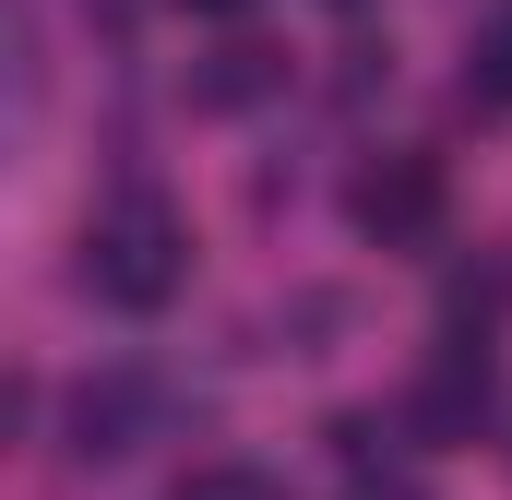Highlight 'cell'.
Wrapping results in <instances>:
<instances>
[{"mask_svg": "<svg viewBox=\"0 0 512 500\" xmlns=\"http://www.w3.org/2000/svg\"><path fill=\"white\" fill-rule=\"evenodd\" d=\"M84 286H96L108 310H167V298L191 286V227H179V203H167V191H120V203L84 227Z\"/></svg>", "mask_w": 512, "mask_h": 500, "instance_id": "6da1fadb", "label": "cell"}, {"mask_svg": "<svg viewBox=\"0 0 512 500\" xmlns=\"http://www.w3.org/2000/svg\"><path fill=\"white\" fill-rule=\"evenodd\" d=\"M346 215H358V239H382V250H429L441 239V155H370L346 179Z\"/></svg>", "mask_w": 512, "mask_h": 500, "instance_id": "7a4b0ae2", "label": "cell"}, {"mask_svg": "<svg viewBox=\"0 0 512 500\" xmlns=\"http://www.w3.org/2000/svg\"><path fill=\"white\" fill-rule=\"evenodd\" d=\"M477 417H489V346L453 334V346L417 370V393H405V429H417V441H477Z\"/></svg>", "mask_w": 512, "mask_h": 500, "instance_id": "3957f363", "label": "cell"}, {"mask_svg": "<svg viewBox=\"0 0 512 500\" xmlns=\"http://www.w3.org/2000/svg\"><path fill=\"white\" fill-rule=\"evenodd\" d=\"M274 84H286L274 48H215V60L191 72V108H251V96H274Z\"/></svg>", "mask_w": 512, "mask_h": 500, "instance_id": "277c9868", "label": "cell"}, {"mask_svg": "<svg viewBox=\"0 0 512 500\" xmlns=\"http://www.w3.org/2000/svg\"><path fill=\"white\" fill-rule=\"evenodd\" d=\"M465 96L477 108H512V0L477 24V48H465Z\"/></svg>", "mask_w": 512, "mask_h": 500, "instance_id": "5b68a950", "label": "cell"}, {"mask_svg": "<svg viewBox=\"0 0 512 500\" xmlns=\"http://www.w3.org/2000/svg\"><path fill=\"white\" fill-rule=\"evenodd\" d=\"M179 500H286V489H274L262 465H191V477H179Z\"/></svg>", "mask_w": 512, "mask_h": 500, "instance_id": "8992f818", "label": "cell"}, {"mask_svg": "<svg viewBox=\"0 0 512 500\" xmlns=\"http://www.w3.org/2000/svg\"><path fill=\"white\" fill-rule=\"evenodd\" d=\"M179 12H215V24H239V12H251V0H179Z\"/></svg>", "mask_w": 512, "mask_h": 500, "instance_id": "52a82bcc", "label": "cell"}, {"mask_svg": "<svg viewBox=\"0 0 512 500\" xmlns=\"http://www.w3.org/2000/svg\"><path fill=\"white\" fill-rule=\"evenodd\" d=\"M322 12H358V0H322Z\"/></svg>", "mask_w": 512, "mask_h": 500, "instance_id": "ba28073f", "label": "cell"}]
</instances>
